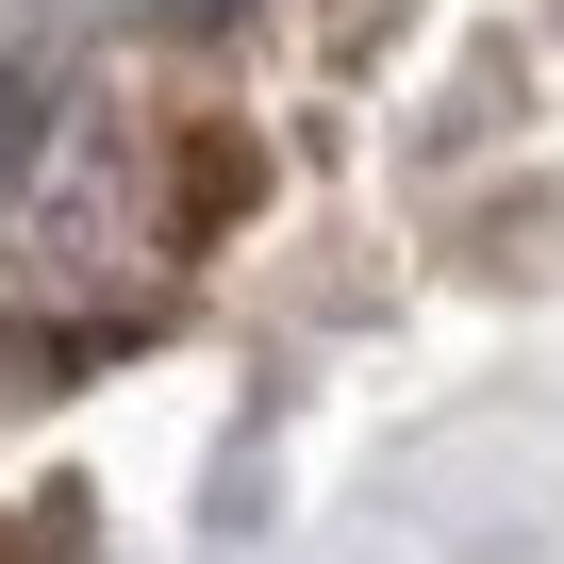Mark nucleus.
<instances>
[{"mask_svg":"<svg viewBox=\"0 0 564 564\" xmlns=\"http://www.w3.org/2000/svg\"><path fill=\"white\" fill-rule=\"evenodd\" d=\"M150 18H232V0H150Z\"/></svg>","mask_w":564,"mask_h":564,"instance_id":"f257e3e1","label":"nucleus"}]
</instances>
